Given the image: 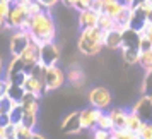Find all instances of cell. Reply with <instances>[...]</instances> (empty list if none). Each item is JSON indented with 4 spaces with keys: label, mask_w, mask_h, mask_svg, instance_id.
I'll return each mask as SVG.
<instances>
[{
    "label": "cell",
    "mask_w": 152,
    "mask_h": 139,
    "mask_svg": "<svg viewBox=\"0 0 152 139\" xmlns=\"http://www.w3.org/2000/svg\"><path fill=\"white\" fill-rule=\"evenodd\" d=\"M142 95H149V96H152V70L145 72L144 83H142Z\"/></svg>",
    "instance_id": "83f0119b"
},
{
    "label": "cell",
    "mask_w": 152,
    "mask_h": 139,
    "mask_svg": "<svg viewBox=\"0 0 152 139\" xmlns=\"http://www.w3.org/2000/svg\"><path fill=\"white\" fill-rule=\"evenodd\" d=\"M19 58L22 60L26 70L29 72L34 65H38V64L41 62V45H39V43H36L34 40L31 38L29 45L24 48V52L19 55Z\"/></svg>",
    "instance_id": "8992f818"
},
{
    "label": "cell",
    "mask_w": 152,
    "mask_h": 139,
    "mask_svg": "<svg viewBox=\"0 0 152 139\" xmlns=\"http://www.w3.org/2000/svg\"><path fill=\"white\" fill-rule=\"evenodd\" d=\"M34 129H31L24 122L14 124V131H12V139H33L34 138Z\"/></svg>",
    "instance_id": "ac0fdd59"
},
{
    "label": "cell",
    "mask_w": 152,
    "mask_h": 139,
    "mask_svg": "<svg viewBox=\"0 0 152 139\" xmlns=\"http://www.w3.org/2000/svg\"><path fill=\"white\" fill-rule=\"evenodd\" d=\"M12 2L10 0H0V22L4 24V22L7 21L9 14H10V10H12Z\"/></svg>",
    "instance_id": "d4e9b609"
},
{
    "label": "cell",
    "mask_w": 152,
    "mask_h": 139,
    "mask_svg": "<svg viewBox=\"0 0 152 139\" xmlns=\"http://www.w3.org/2000/svg\"><path fill=\"white\" fill-rule=\"evenodd\" d=\"M87 100H89L91 106H96L99 110L106 112L110 108L111 101H113V95H111V91L108 89V88H104V86H94V88L89 91Z\"/></svg>",
    "instance_id": "277c9868"
},
{
    "label": "cell",
    "mask_w": 152,
    "mask_h": 139,
    "mask_svg": "<svg viewBox=\"0 0 152 139\" xmlns=\"http://www.w3.org/2000/svg\"><path fill=\"white\" fill-rule=\"evenodd\" d=\"M138 33H140V35H144L145 38L152 43V21H149V19H147V21H145V24L142 26V29H138Z\"/></svg>",
    "instance_id": "f546056e"
},
{
    "label": "cell",
    "mask_w": 152,
    "mask_h": 139,
    "mask_svg": "<svg viewBox=\"0 0 152 139\" xmlns=\"http://www.w3.org/2000/svg\"><path fill=\"white\" fill-rule=\"evenodd\" d=\"M22 88L26 89V93H31V95H36V96L41 98L45 93H46V84H45V79L43 77H38L34 74L28 72V76L22 83Z\"/></svg>",
    "instance_id": "9c48e42d"
},
{
    "label": "cell",
    "mask_w": 152,
    "mask_h": 139,
    "mask_svg": "<svg viewBox=\"0 0 152 139\" xmlns=\"http://www.w3.org/2000/svg\"><path fill=\"white\" fill-rule=\"evenodd\" d=\"M29 35L39 45H46V43L55 41L56 38V28H55V19L50 12V9H45L39 14L31 16V22H29Z\"/></svg>",
    "instance_id": "6da1fadb"
},
{
    "label": "cell",
    "mask_w": 152,
    "mask_h": 139,
    "mask_svg": "<svg viewBox=\"0 0 152 139\" xmlns=\"http://www.w3.org/2000/svg\"><path fill=\"white\" fill-rule=\"evenodd\" d=\"M77 21H79L80 29L97 26V21H99V12H96L94 9H86V10H80Z\"/></svg>",
    "instance_id": "4fadbf2b"
},
{
    "label": "cell",
    "mask_w": 152,
    "mask_h": 139,
    "mask_svg": "<svg viewBox=\"0 0 152 139\" xmlns=\"http://www.w3.org/2000/svg\"><path fill=\"white\" fill-rule=\"evenodd\" d=\"M147 19H149V21H152V10L149 12V16H147Z\"/></svg>",
    "instance_id": "f35d334b"
},
{
    "label": "cell",
    "mask_w": 152,
    "mask_h": 139,
    "mask_svg": "<svg viewBox=\"0 0 152 139\" xmlns=\"http://www.w3.org/2000/svg\"><path fill=\"white\" fill-rule=\"evenodd\" d=\"M21 106L24 110V118L22 122L34 129L36 124H38V112H39V96L36 95H31V93H26L24 98L21 100Z\"/></svg>",
    "instance_id": "3957f363"
},
{
    "label": "cell",
    "mask_w": 152,
    "mask_h": 139,
    "mask_svg": "<svg viewBox=\"0 0 152 139\" xmlns=\"http://www.w3.org/2000/svg\"><path fill=\"white\" fill-rule=\"evenodd\" d=\"M38 2H39L45 9H51V7H55L58 2H62V0H38Z\"/></svg>",
    "instance_id": "836d02e7"
},
{
    "label": "cell",
    "mask_w": 152,
    "mask_h": 139,
    "mask_svg": "<svg viewBox=\"0 0 152 139\" xmlns=\"http://www.w3.org/2000/svg\"><path fill=\"white\" fill-rule=\"evenodd\" d=\"M140 67L145 70V72H149L152 70V48L149 50H142V55H140Z\"/></svg>",
    "instance_id": "cb8c5ba5"
},
{
    "label": "cell",
    "mask_w": 152,
    "mask_h": 139,
    "mask_svg": "<svg viewBox=\"0 0 152 139\" xmlns=\"http://www.w3.org/2000/svg\"><path fill=\"white\" fill-rule=\"evenodd\" d=\"M77 2H79V0H62L63 5H65V7H70V9H75Z\"/></svg>",
    "instance_id": "d590c367"
},
{
    "label": "cell",
    "mask_w": 152,
    "mask_h": 139,
    "mask_svg": "<svg viewBox=\"0 0 152 139\" xmlns=\"http://www.w3.org/2000/svg\"><path fill=\"white\" fill-rule=\"evenodd\" d=\"M67 81V74L63 72L58 65H48L46 74H45V84H46V93L60 89Z\"/></svg>",
    "instance_id": "5b68a950"
},
{
    "label": "cell",
    "mask_w": 152,
    "mask_h": 139,
    "mask_svg": "<svg viewBox=\"0 0 152 139\" xmlns=\"http://www.w3.org/2000/svg\"><path fill=\"white\" fill-rule=\"evenodd\" d=\"M33 139H45V138H43L41 134H34V138H33Z\"/></svg>",
    "instance_id": "74e56055"
},
{
    "label": "cell",
    "mask_w": 152,
    "mask_h": 139,
    "mask_svg": "<svg viewBox=\"0 0 152 139\" xmlns=\"http://www.w3.org/2000/svg\"><path fill=\"white\" fill-rule=\"evenodd\" d=\"M9 115H10V122H12V124H19V122H22V118H24V110H22L21 103L15 105Z\"/></svg>",
    "instance_id": "4316f807"
},
{
    "label": "cell",
    "mask_w": 152,
    "mask_h": 139,
    "mask_svg": "<svg viewBox=\"0 0 152 139\" xmlns=\"http://www.w3.org/2000/svg\"><path fill=\"white\" fill-rule=\"evenodd\" d=\"M92 5V0H79L75 5V10L77 12H80V10H86V9H91Z\"/></svg>",
    "instance_id": "d6a6232c"
},
{
    "label": "cell",
    "mask_w": 152,
    "mask_h": 139,
    "mask_svg": "<svg viewBox=\"0 0 152 139\" xmlns=\"http://www.w3.org/2000/svg\"><path fill=\"white\" fill-rule=\"evenodd\" d=\"M103 7H104V0H92L91 9H94L96 12H103Z\"/></svg>",
    "instance_id": "e575fe53"
},
{
    "label": "cell",
    "mask_w": 152,
    "mask_h": 139,
    "mask_svg": "<svg viewBox=\"0 0 152 139\" xmlns=\"http://www.w3.org/2000/svg\"><path fill=\"white\" fill-rule=\"evenodd\" d=\"M113 134L116 136V139H140L138 132H133L130 129H126V127L125 129H115Z\"/></svg>",
    "instance_id": "484cf974"
},
{
    "label": "cell",
    "mask_w": 152,
    "mask_h": 139,
    "mask_svg": "<svg viewBox=\"0 0 152 139\" xmlns=\"http://www.w3.org/2000/svg\"><path fill=\"white\" fill-rule=\"evenodd\" d=\"M62 57V50L55 41L46 43L41 47V62L45 65H56Z\"/></svg>",
    "instance_id": "8fae6325"
},
{
    "label": "cell",
    "mask_w": 152,
    "mask_h": 139,
    "mask_svg": "<svg viewBox=\"0 0 152 139\" xmlns=\"http://www.w3.org/2000/svg\"><path fill=\"white\" fill-rule=\"evenodd\" d=\"M142 125H144V120L140 118V115H138L137 112H133L130 108L128 110V117H126V129H130L133 132H138Z\"/></svg>",
    "instance_id": "ffe728a7"
},
{
    "label": "cell",
    "mask_w": 152,
    "mask_h": 139,
    "mask_svg": "<svg viewBox=\"0 0 152 139\" xmlns=\"http://www.w3.org/2000/svg\"><path fill=\"white\" fill-rule=\"evenodd\" d=\"M97 26L103 29V31H111V29L116 28V19L113 16L106 14V12H99V21H97Z\"/></svg>",
    "instance_id": "44dd1931"
},
{
    "label": "cell",
    "mask_w": 152,
    "mask_h": 139,
    "mask_svg": "<svg viewBox=\"0 0 152 139\" xmlns=\"http://www.w3.org/2000/svg\"><path fill=\"white\" fill-rule=\"evenodd\" d=\"M140 55H142L140 48H121L123 62L128 64V65H135V64L140 62Z\"/></svg>",
    "instance_id": "d6986e66"
},
{
    "label": "cell",
    "mask_w": 152,
    "mask_h": 139,
    "mask_svg": "<svg viewBox=\"0 0 152 139\" xmlns=\"http://www.w3.org/2000/svg\"><path fill=\"white\" fill-rule=\"evenodd\" d=\"M121 45H123V33H120L118 29L106 31V48L121 50Z\"/></svg>",
    "instance_id": "e0dca14e"
},
{
    "label": "cell",
    "mask_w": 152,
    "mask_h": 139,
    "mask_svg": "<svg viewBox=\"0 0 152 139\" xmlns=\"http://www.w3.org/2000/svg\"><path fill=\"white\" fill-rule=\"evenodd\" d=\"M31 41V35L29 31H24V29H15L12 31V36H10V55L12 57H19L24 52V48L29 45Z\"/></svg>",
    "instance_id": "52a82bcc"
},
{
    "label": "cell",
    "mask_w": 152,
    "mask_h": 139,
    "mask_svg": "<svg viewBox=\"0 0 152 139\" xmlns=\"http://www.w3.org/2000/svg\"><path fill=\"white\" fill-rule=\"evenodd\" d=\"M126 5H128V4H126L125 0H104L103 12H106V14L113 16L115 19H118V16L126 9Z\"/></svg>",
    "instance_id": "5bb4252c"
},
{
    "label": "cell",
    "mask_w": 152,
    "mask_h": 139,
    "mask_svg": "<svg viewBox=\"0 0 152 139\" xmlns=\"http://www.w3.org/2000/svg\"><path fill=\"white\" fill-rule=\"evenodd\" d=\"M103 112L104 110H99L96 106H89V108L80 110V127H82V131H94Z\"/></svg>",
    "instance_id": "ba28073f"
},
{
    "label": "cell",
    "mask_w": 152,
    "mask_h": 139,
    "mask_svg": "<svg viewBox=\"0 0 152 139\" xmlns=\"http://www.w3.org/2000/svg\"><path fill=\"white\" fill-rule=\"evenodd\" d=\"M10 2H12V4H14V0H10Z\"/></svg>",
    "instance_id": "ab89813d"
},
{
    "label": "cell",
    "mask_w": 152,
    "mask_h": 139,
    "mask_svg": "<svg viewBox=\"0 0 152 139\" xmlns=\"http://www.w3.org/2000/svg\"><path fill=\"white\" fill-rule=\"evenodd\" d=\"M60 127L65 134H79L82 131V127H80V110L70 112L69 115H65Z\"/></svg>",
    "instance_id": "7c38bea8"
},
{
    "label": "cell",
    "mask_w": 152,
    "mask_h": 139,
    "mask_svg": "<svg viewBox=\"0 0 152 139\" xmlns=\"http://www.w3.org/2000/svg\"><path fill=\"white\" fill-rule=\"evenodd\" d=\"M132 110L137 112L144 122L152 124V96L142 95V98H138L137 101L132 105Z\"/></svg>",
    "instance_id": "30bf717a"
},
{
    "label": "cell",
    "mask_w": 152,
    "mask_h": 139,
    "mask_svg": "<svg viewBox=\"0 0 152 139\" xmlns=\"http://www.w3.org/2000/svg\"><path fill=\"white\" fill-rule=\"evenodd\" d=\"M96 127H99V129H104V131H115V124H113V118H111L110 112H103L101 113V117H99V120H97V125Z\"/></svg>",
    "instance_id": "603a6c76"
},
{
    "label": "cell",
    "mask_w": 152,
    "mask_h": 139,
    "mask_svg": "<svg viewBox=\"0 0 152 139\" xmlns=\"http://www.w3.org/2000/svg\"><path fill=\"white\" fill-rule=\"evenodd\" d=\"M110 115L113 118L115 129H125L126 127V117H128V110H125L121 106H115L110 110Z\"/></svg>",
    "instance_id": "2e32d148"
},
{
    "label": "cell",
    "mask_w": 152,
    "mask_h": 139,
    "mask_svg": "<svg viewBox=\"0 0 152 139\" xmlns=\"http://www.w3.org/2000/svg\"><path fill=\"white\" fill-rule=\"evenodd\" d=\"M33 0H14V4H21V5H29Z\"/></svg>",
    "instance_id": "8d00e7d4"
},
{
    "label": "cell",
    "mask_w": 152,
    "mask_h": 139,
    "mask_svg": "<svg viewBox=\"0 0 152 139\" xmlns=\"http://www.w3.org/2000/svg\"><path fill=\"white\" fill-rule=\"evenodd\" d=\"M15 105H19V101H15L9 95H0V113H10Z\"/></svg>",
    "instance_id": "7402d4cb"
},
{
    "label": "cell",
    "mask_w": 152,
    "mask_h": 139,
    "mask_svg": "<svg viewBox=\"0 0 152 139\" xmlns=\"http://www.w3.org/2000/svg\"><path fill=\"white\" fill-rule=\"evenodd\" d=\"M111 134H113L111 131H104V129L96 127V129L92 131V139H110Z\"/></svg>",
    "instance_id": "4dcf8cb0"
},
{
    "label": "cell",
    "mask_w": 152,
    "mask_h": 139,
    "mask_svg": "<svg viewBox=\"0 0 152 139\" xmlns=\"http://www.w3.org/2000/svg\"><path fill=\"white\" fill-rule=\"evenodd\" d=\"M28 10H29V16H36V14H39L41 10H45V7H43L38 0H33L28 5Z\"/></svg>",
    "instance_id": "1f68e13d"
},
{
    "label": "cell",
    "mask_w": 152,
    "mask_h": 139,
    "mask_svg": "<svg viewBox=\"0 0 152 139\" xmlns=\"http://www.w3.org/2000/svg\"><path fill=\"white\" fill-rule=\"evenodd\" d=\"M138 136H140V139H152V124L144 122V125L138 131Z\"/></svg>",
    "instance_id": "f1b7e54d"
},
{
    "label": "cell",
    "mask_w": 152,
    "mask_h": 139,
    "mask_svg": "<svg viewBox=\"0 0 152 139\" xmlns=\"http://www.w3.org/2000/svg\"><path fill=\"white\" fill-rule=\"evenodd\" d=\"M106 47V31L99 26L80 29V35L77 40V48L84 57H96Z\"/></svg>",
    "instance_id": "7a4b0ae2"
},
{
    "label": "cell",
    "mask_w": 152,
    "mask_h": 139,
    "mask_svg": "<svg viewBox=\"0 0 152 139\" xmlns=\"http://www.w3.org/2000/svg\"><path fill=\"white\" fill-rule=\"evenodd\" d=\"M67 79L69 83L74 86V88H82L84 83H86V76H84V70L79 67V65H72L69 69V74H67Z\"/></svg>",
    "instance_id": "9a60e30c"
}]
</instances>
